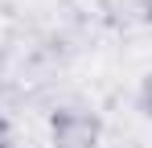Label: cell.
I'll list each match as a JSON object with an SVG mask.
<instances>
[{
    "mask_svg": "<svg viewBox=\"0 0 152 148\" xmlns=\"http://www.w3.org/2000/svg\"><path fill=\"white\" fill-rule=\"evenodd\" d=\"M50 140L53 148H99L103 123L86 107H58L50 115Z\"/></svg>",
    "mask_w": 152,
    "mask_h": 148,
    "instance_id": "obj_1",
    "label": "cell"
},
{
    "mask_svg": "<svg viewBox=\"0 0 152 148\" xmlns=\"http://www.w3.org/2000/svg\"><path fill=\"white\" fill-rule=\"evenodd\" d=\"M140 17H144V21L152 25V0H140Z\"/></svg>",
    "mask_w": 152,
    "mask_h": 148,
    "instance_id": "obj_3",
    "label": "cell"
},
{
    "mask_svg": "<svg viewBox=\"0 0 152 148\" xmlns=\"http://www.w3.org/2000/svg\"><path fill=\"white\" fill-rule=\"evenodd\" d=\"M140 107H144V115L152 119V74L144 78V86H140Z\"/></svg>",
    "mask_w": 152,
    "mask_h": 148,
    "instance_id": "obj_2",
    "label": "cell"
}]
</instances>
